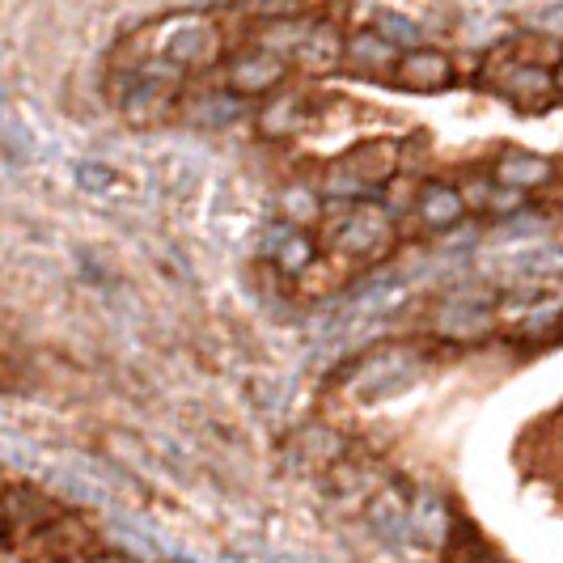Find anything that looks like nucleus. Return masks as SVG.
<instances>
[{"label":"nucleus","mask_w":563,"mask_h":563,"mask_svg":"<svg viewBox=\"0 0 563 563\" xmlns=\"http://www.w3.org/2000/svg\"><path fill=\"white\" fill-rule=\"evenodd\" d=\"M390 251H395V225H390L386 208H377V203H352L331 229V254H339L352 267H368Z\"/></svg>","instance_id":"nucleus-2"},{"label":"nucleus","mask_w":563,"mask_h":563,"mask_svg":"<svg viewBox=\"0 0 563 563\" xmlns=\"http://www.w3.org/2000/svg\"><path fill=\"white\" fill-rule=\"evenodd\" d=\"M288 73H292V59L258 38L254 47L238 52V56L225 64V89L238 93V98H263V93L280 89Z\"/></svg>","instance_id":"nucleus-3"},{"label":"nucleus","mask_w":563,"mask_h":563,"mask_svg":"<svg viewBox=\"0 0 563 563\" xmlns=\"http://www.w3.org/2000/svg\"><path fill=\"white\" fill-rule=\"evenodd\" d=\"M496 178L508 183V187H521V191H542V187H551V183L560 178V166H555L551 157L512 148V153H505V157L496 162Z\"/></svg>","instance_id":"nucleus-10"},{"label":"nucleus","mask_w":563,"mask_h":563,"mask_svg":"<svg viewBox=\"0 0 563 563\" xmlns=\"http://www.w3.org/2000/svg\"><path fill=\"white\" fill-rule=\"evenodd\" d=\"M347 52V43L335 34V26H327V22H306L301 30V38L292 43V68H306V73H331L339 59Z\"/></svg>","instance_id":"nucleus-6"},{"label":"nucleus","mask_w":563,"mask_h":563,"mask_svg":"<svg viewBox=\"0 0 563 563\" xmlns=\"http://www.w3.org/2000/svg\"><path fill=\"white\" fill-rule=\"evenodd\" d=\"M313 251H318V246H313V238L306 233V225H292V221L272 225V238H267V258L276 263V272L292 276V280H301V276L310 272Z\"/></svg>","instance_id":"nucleus-8"},{"label":"nucleus","mask_w":563,"mask_h":563,"mask_svg":"<svg viewBox=\"0 0 563 563\" xmlns=\"http://www.w3.org/2000/svg\"><path fill=\"white\" fill-rule=\"evenodd\" d=\"M466 212H471L466 191H453V187H441V183H428V187H420V196H416V217L428 229L462 225Z\"/></svg>","instance_id":"nucleus-9"},{"label":"nucleus","mask_w":563,"mask_h":563,"mask_svg":"<svg viewBox=\"0 0 563 563\" xmlns=\"http://www.w3.org/2000/svg\"><path fill=\"white\" fill-rule=\"evenodd\" d=\"M555 85H560V93H563V59L555 64Z\"/></svg>","instance_id":"nucleus-11"},{"label":"nucleus","mask_w":563,"mask_h":563,"mask_svg":"<svg viewBox=\"0 0 563 563\" xmlns=\"http://www.w3.org/2000/svg\"><path fill=\"white\" fill-rule=\"evenodd\" d=\"M339 169L352 178V187H356V191H365V187H382V183H390V178H395L398 144L395 141H373V144H365V148H356V153H347Z\"/></svg>","instance_id":"nucleus-7"},{"label":"nucleus","mask_w":563,"mask_h":563,"mask_svg":"<svg viewBox=\"0 0 563 563\" xmlns=\"http://www.w3.org/2000/svg\"><path fill=\"white\" fill-rule=\"evenodd\" d=\"M479 85L500 93L505 102L521 107V111H542L551 102V93H560L555 85V68L547 64H526V59H512L505 47H496L492 56L483 59Z\"/></svg>","instance_id":"nucleus-1"},{"label":"nucleus","mask_w":563,"mask_h":563,"mask_svg":"<svg viewBox=\"0 0 563 563\" xmlns=\"http://www.w3.org/2000/svg\"><path fill=\"white\" fill-rule=\"evenodd\" d=\"M395 85H402L407 93H445L457 81V68L445 52H432V47H411L402 52L395 64Z\"/></svg>","instance_id":"nucleus-4"},{"label":"nucleus","mask_w":563,"mask_h":563,"mask_svg":"<svg viewBox=\"0 0 563 563\" xmlns=\"http://www.w3.org/2000/svg\"><path fill=\"white\" fill-rule=\"evenodd\" d=\"M398 43L390 34H382L377 26L361 30V34H352L347 38V68L356 73V77H395V64H398Z\"/></svg>","instance_id":"nucleus-5"}]
</instances>
